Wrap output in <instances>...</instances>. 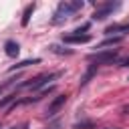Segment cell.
Wrapping results in <instances>:
<instances>
[{"label": "cell", "mask_w": 129, "mask_h": 129, "mask_svg": "<svg viewBox=\"0 0 129 129\" xmlns=\"http://www.w3.org/2000/svg\"><path fill=\"white\" fill-rule=\"evenodd\" d=\"M81 8H83V2H81V0H75V2H60V4L56 6V12H54L52 22L58 24V22H62L64 18H69L71 14L79 12Z\"/></svg>", "instance_id": "cell-1"}, {"label": "cell", "mask_w": 129, "mask_h": 129, "mask_svg": "<svg viewBox=\"0 0 129 129\" xmlns=\"http://www.w3.org/2000/svg\"><path fill=\"white\" fill-rule=\"evenodd\" d=\"M117 56H119V52L113 50V48H109V50H99V52L89 54V60H93L97 64H113L117 60Z\"/></svg>", "instance_id": "cell-2"}, {"label": "cell", "mask_w": 129, "mask_h": 129, "mask_svg": "<svg viewBox=\"0 0 129 129\" xmlns=\"http://www.w3.org/2000/svg\"><path fill=\"white\" fill-rule=\"evenodd\" d=\"M119 6H121L119 2H105V4L97 6V10L93 12V20H103V18H107V16L113 14Z\"/></svg>", "instance_id": "cell-3"}, {"label": "cell", "mask_w": 129, "mask_h": 129, "mask_svg": "<svg viewBox=\"0 0 129 129\" xmlns=\"http://www.w3.org/2000/svg\"><path fill=\"white\" fill-rule=\"evenodd\" d=\"M56 77H60V73H44V75H38L32 83H28V87H30L32 91H38L40 87L48 85V81H54Z\"/></svg>", "instance_id": "cell-4"}, {"label": "cell", "mask_w": 129, "mask_h": 129, "mask_svg": "<svg viewBox=\"0 0 129 129\" xmlns=\"http://www.w3.org/2000/svg\"><path fill=\"white\" fill-rule=\"evenodd\" d=\"M67 103V95H58V97H54L52 101H50V105L46 107V117H54L58 111H60V107Z\"/></svg>", "instance_id": "cell-5"}, {"label": "cell", "mask_w": 129, "mask_h": 129, "mask_svg": "<svg viewBox=\"0 0 129 129\" xmlns=\"http://www.w3.org/2000/svg\"><path fill=\"white\" fill-rule=\"evenodd\" d=\"M62 40L69 44H85V42H91V34H67L62 36Z\"/></svg>", "instance_id": "cell-6"}, {"label": "cell", "mask_w": 129, "mask_h": 129, "mask_svg": "<svg viewBox=\"0 0 129 129\" xmlns=\"http://www.w3.org/2000/svg\"><path fill=\"white\" fill-rule=\"evenodd\" d=\"M4 50H6V54H8L10 58H14V56H18L20 46H18L16 40H6V42H4Z\"/></svg>", "instance_id": "cell-7"}, {"label": "cell", "mask_w": 129, "mask_h": 129, "mask_svg": "<svg viewBox=\"0 0 129 129\" xmlns=\"http://www.w3.org/2000/svg\"><path fill=\"white\" fill-rule=\"evenodd\" d=\"M95 75H97V64H89V69H87V71H85V75L81 77V87H85V85H87Z\"/></svg>", "instance_id": "cell-8"}, {"label": "cell", "mask_w": 129, "mask_h": 129, "mask_svg": "<svg viewBox=\"0 0 129 129\" xmlns=\"http://www.w3.org/2000/svg\"><path fill=\"white\" fill-rule=\"evenodd\" d=\"M38 62H40V58H26V60H20V62L12 64L10 71H18V69H24V67H28V64H38Z\"/></svg>", "instance_id": "cell-9"}, {"label": "cell", "mask_w": 129, "mask_h": 129, "mask_svg": "<svg viewBox=\"0 0 129 129\" xmlns=\"http://www.w3.org/2000/svg\"><path fill=\"white\" fill-rule=\"evenodd\" d=\"M121 40H123V36H111V38H105L103 42H99L97 46H99V48H105V46H115V44H119Z\"/></svg>", "instance_id": "cell-10"}, {"label": "cell", "mask_w": 129, "mask_h": 129, "mask_svg": "<svg viewBox=\"0 0 129 129\" xmlns=\"http://www.w3.org/2000/svg\"><path fill=\"white\" fill-rule=\"evenodd\" d=\"M32 12H34V4H28V6L24 8V14H22V26H26V24H28V20H30Z\"/></svg>", "instance_id": "cell-11"}, {"label": "cell", "mask_w": 129, "mask_h": 129, "mask_svg": "<svg viewBox=\"0 0 129 129\" xmlns=\"http://www.w3.org/2000/svg\"><path fill=\"white\" fill-rule=\"evenodd\" d=\"M16 97H18V95H16V91H14V93H10L8 97L0 99V109H4V107H6L8 103H14V101H16Z\"/></svg>", "instance_id": "cell-12"}, {"label": "cell", "mask_w": 129, "mask_h": 129, "mask_svg": "<svg viewBox=\"0 0 129 129\" xmlns=\"http://www.w3.org/2000/svg\"><path fill=\"white\" fill-rule=\"evenodd\" d=\"M18 79H20L18 75H16V77H10V79H6V81H4L2 85H0V93H2V91H6L8 87H12V85H16V81H18Z\"/></svg>", "instance_id": "cell-13"}, {"label": "cell", "mask_w": 129, "mask_h": 129, "mask_svg": "<svg viewBox=\"0 0 129 129\" xmlns=\"http://www.w3.org/2000/svg\"><path fill=\"white\" fill-rule=\"evenodd\" d=\"M95 123L93 121H81V123H75V129H93Z\"/></svg>", "instance_id": "cell-14"}, {"label": "cell", "mask_w": 129, "mask_h": 129, "mask_svg": "<svg viewBox=\"0 0 129 129\" xmlns=\"http://www.w3.org/2000/svg\"><path fill=\"white\" fill-rule=\"evenodd\" d=\"M44 129H60V121H58V119H54V121H52L48 127H44Z\"/></svg>", "instance_id": "cell-15"}, {"label": "cell", "mask_w": 129, "mask_h": 129, "mask_svg": "<svg viewBox=\"0 0 129 129\" xmlns=\"http://www.w3.org/2000/svg\"><path fill=\"white\" fill-rule=\"evenodd\" d=\"M20 129H28V123H22V125H20Z\"/></svg>", "instance_id": "cell-16"}, {"label": "cell", "mask_w": 129, "mask_h": 129, "mask_svg": "<svg viewBox=\"0 0 129 129\" xmlns=\"http://www.w3.org/2000/svg\"><path fill=\"white\" fill-rule=\"evenodd\" d=\"M8 129H16V127H8Z\"/></svg>", "instance_id": "cell-17"}, {"label": "cell", "mask_w": 129, "mask_h": 129, "mask_svg": "<svg viewBox=\"0 0 129 129\" xmlns=\"http://www.w3.org/2000/svg\"><path fill=\"white\" fill-rule=\"evenodd\" d=\"M113 129H117V127H113Z\"/></svg>", "instance_id": "cell-18"}]
</instances>
